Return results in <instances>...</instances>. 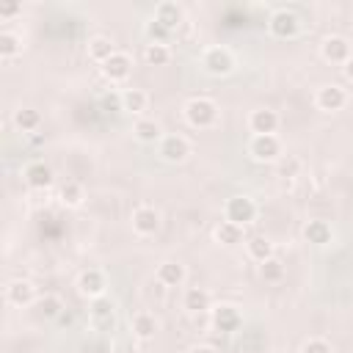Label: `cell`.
Masks as SVG:
<instances>
[{
  "label": "cell",
  "mask_w": 353,
  "mask_h": 353,
  "mask_svg": "<svg viewBox=\"0 0 353 353\" xmlns=\"http://www.w3.org/2000/svg\"><path fill=\"white\" fill-rule=\"evenodd\" d=\"M201 66L207 74L212 77H226L232 69H234V52L223 44H215V47H207L201 52Z\"/></svg>",
  "instance_id": "2"
},
{
  "label": "cell",
  "mask_w": 353,
  "mask_h": 353,
  "mask_svg": "<svg viewBox=\"0 0 353 353\" xmlns=\"http://www.w3.org/2000/svg\"><path fill=\"white\" fill-rule=\"evenodd\" d=\"M119 99H121V110L127 113H143L149 105V94L143 88H124Z\"/></svg>",
  "instance_id": "21"
},
{
  "label": "cell",
  "mask_w": 353,
  "mask_h": 353,
  "mask_svg": "<svg viewBox=\"0 0 353 353\" xmlns=\"http://www.w3.org/2000/svg\"><path fill=\"white\" fill-rule=\"evenodd\" d=\"M25 182H28L33 190H47V188L52 185V168L44 165L41 160H36V163H30V165L25 168Z\"/></svg>",
  "instance_id": "18"
},
{
  "label": "cell",
  "mask_w": 353,
  "mask_h": 353,
  "mask_svg": "<svg viewBox=\"0 0 353 353\" xmlns=\"http://www.w3.org/2000/svg\"><path fill=\"white\" fill-rule=\"evenodd\" d=\"M143 61L149 66H165L171 61V50L168 44H146L143 47Z\"/></svg>",
  "instance_id": "29"
},
{
  "label": "cell",
  "mask_w": 353,
  "mask_h": 353,
  "mask_svg": "<svg viewBox=\"0 0 353 353\" xmlns=\"http://www.w3.org/2000/svg\"><path fill=\"white\" fill-rule=\"evenodd\" d=\"M39 314H44V317H61L63 314V301L58 295H44L39 301Z\"/></svg>",
  "instance_id": "33"
},
{
  "label": "cell",
  "mask_w": 353,
  "mask_h": 353,
  "mask_svg": "<svg viewBox=\"0 0 353 353\" xmlns=\"http://www.w3.org/2000/svg\"><path fill=\"white\" fill-rule=\"evenodd\" d=\"M77 290H80V295H85V298H91V301L105 298V290H108V276H105V270H99V268L83 270V273L77 276Z\"/></svg>",
  "instance_id": "6"
},
{
  "label": "cell",
  "mask_w": 353,
  "mask_h": 353,
  "mask_svg": "<svg viewBox=\"0 0 353 353\" xmlns=\"http://www.w3.org/2000/svg\"><path fill=\"white\" fill-rule=\"evenodd\" d=\"M314 105L325 113H336L347 105V91L336 83H328V85H320L317 94H314Z\"/></svg>",
  "instance_id": "7"
},
{
  "label": "cell",
  "mask_w": 353,
  "mask_h": 353,
  "mask_svg": "<svg viewBox=\"0 0 353 353\" xmlns=\"http://www.w3.org/2000/svg\"><path fill=\"white\" fill-rule=\"evenodd\" d=\"M256 215H259V207H256V201L251 199V196H232L226 204H223V221H232V223H237V226H248L251 221H256Z\"/></svg>",
  "instance_id": "3"
},
{
  "label": "cell",
  "mask_w": 353,
  "mask_h": 353,
  "mask_svg": "<svg viewBox=\"0 0 353 353\" xmlns=\"http://www.w3.org/2000/svg\"><path fill=\"white\" fill-rule=\"evenodd\" d=\"M215 240L221 245H237V243H243V226H237L232 221H221L215 226Z\"/></svg>",
  "instance_id": "26"
},
{
  "label": "cell",
  "mask_w": 353,
  "mask_h": 353,
  "mask_svg": "<svg viewBox=\"0 0 353 353\" xmlns=\"http://www.w3.org/2000/svg\"><path fill=\"white\" fill-rule=\"evenodd\" d=\"M33 298H36V290H33V284H30L28 279H14V281H8V287H6V301H8L11 306H28V303H33Z\"/></svg>",
  "instance_id": "16"
},
{
  "label": "cell",
  "mask_w": 353,
  "mask_h": 353,
  "mask_svg": "<svg viewBox=\"0 0 353 353\" xmlns=\"http://www.w3.org/2000/svg\"><path fill=\"white\" fill-rule=\"evenodd\" d=\"M301 353H334V350H331V345H328L325 339H320V336H312V339H306V342H303Z\"/></svg>",
  "instance_id": "35"
},
{
  "label": "cell",
  "mask_w": 353,
  "mask_h": 353,
  "mask_svg": "<svg viewBox=\"0 0 353 353\" xmlns=\"http://www.w3.org/2000/svg\"><path fill=\"white\" fill-rule=\"evenodd\" d=\"M132 72V58L121 50H116L105 63H102V74L110 80V83H124Z\"/></svg>",
  "instance_id": "10"
},
{
  "label": "cell",
  "mask_w": 353,
  "mask_h": 353,
  "mask_svg": "<svg viewBox=\"0 0 353 353\" xmlns=\"http://www.w3.org/2000/svg\"><path fill=\"white\" fill-rule=\"evenodd\" d=\"M132 135L141 141V143H160L163 141V127L154 121V119H138L132 124Z\"/></svg>",
  "instance_id": "20"
},
{
  "label": "cell",
  "mask_w": 353,
  "mask_h": 353,
  "mask_svg": "<svg viewBox=\"0 0 353 353\" xmlns=\"http://www.w3.org/2000/svg\"><path fill=\"white\" fill-rule=\"evenodd\" d=\"M279 124H281V119H279V113L270 110V108L251 110V116H248V130H251L254 135H276Z\"/></svg>",
  "instance_id": "11"
},
{
  "label": "cell",
  "mask_w": 353,
  "mask_h": 353,
  "mask_svg": "<svg viewBox=\"0 0 353 353\" xmlns=\"http://www.w3.org/2000/svg\"><path fill=\"white\" fill-rule=\"evenodd\" d=\"M303 237L312 245H325V243H331L334 232H331V223H325V221H309L303 226Z\"/></svg>",
  "instance_id": "22"
},
{
  "label": "cell",
  "mask_w": 353,
  "mask_h": 353,
  "mask_svg": "<svg viewBox=\"0 0 353 353\" xmlns=\"http://www.w3.org/2000/svg\"><path fill=\"white\" fill-rule=\"evenodd\" d=\"M19 52H22V39L17 33H11V30H3L0 33V58L3 61H11Z\"/></svg>",
  "instance_id": "28"
},
{
  "label": "cell",
  "mask_w": 353,
  "mask_h": 353,
  "mask_svg": "<svg viewBox=\"0 0 353 353\" xmlns=\"http://www.w3.org/2000/svg\"><path fill=\"white\" fill-rule=\"evenodd\" d=\"M91 323L97 328H110L113 325V303L108 298L91 301Z\"/></svg>",
  "instance_id": "24"
},
{
  "label": "cell",
  "mask_w": 353,
  "mask_h": 353,
  "mask_svg": "<svg viewBox=\"0 0 353 353\" xmlns=\"http://www.w3.org/2000/svg\"><path fill=\"white\" fill-rule=\"evenodd\" d=\"M190 353H215V347H210V345H196V347H190Z\"/></svg>",
  "instance_id": "38"
},
{
  "label": "cell",
  "mask_w": 353,
  "mask_h": 353,
  "mask_svg": "<svg viewBox=\"0 0 353 353\" xmlns=\"http://www.w3.org/2000/svg\"><path fill=\"white\" fill-rule=\"evenodd\" d=\"M279 174H281V176H298V174H301V160H298L295 154H284V157L279 160Z\"/></svg>",
  "instance_id": "34"
},
{
  "label": "cell",
  "mask_w": 353,
  "mask_h": 353,
  "mask_svg": "<svg viewBox=\"0 0 353 353\" xmlns=\"http://www.w3.org/2000/svg\"><path fill=\"white\" fill-rule=\"evenodd\" d=\"M212 325H215L218 331H223V334H232V331H237V328L243 325V317H240V312H237L234 306L221 303V306L212 309Z\"/></svg>",
  "instance_id": "15"
},
{
  "label": "cell",
  "mask_w": 353,
  "mask_h": 353,
  "mask_svg": "<svg viewBox=\"0 0 353 353\" xmlns=\"http://www.w3.org/2000/svg\"><path fill=\"white\" fill-rule=\"evenodd\" d=\"M83 199H85V190H83L80 182H74V179L63 182V188H61V201H63L66 207H80Z\"/></svg>",
  "instance_id": "30"
},
{
  "label": "cell",
  "mask_w": 353,
  "mask_h": 353,
  "mask_svg": "<svg viewBox=\"0 0 353 353\" xmlns=\"http://www.w3.org/2000/svg\"><path fill=\"white\" fill-rule=\"evenodd\" d=\"M342 74H345V80H347V83H353V55H350V61L342 66Z\"/></svg>",
  "instance_id": "37"
},
{
  "label": "cell",
  "mask_w": 353,
  "mask_h": 353,
  "mask_svg": "<svg viewBox=\"0 0 353 353\" xmlns=\"http://www.w3.org/2000/svg\"><path fill=\"white\" fill-rule=\"evenodd\" d=\"M14 124H17L22 132H36V130L41 127V113L33 110V108H22V110H17Z\"/></svg>",
  "instance_id": "27"
},
{
  "label": "cell",
  "mask_w": 353,
  "mask_h": 353,
  "mask_svg": "<svg viewBox=\"0 0 353 353\" xmlns=\"http://www.w3.org/2000/svg\"><path fill=\"white\" fill-rule=\"evenodd\" d=\"M259 276H262L265 281H281V279H284V262L276 259V256H270L268 262L259 265Z\"/></svg>",
  "instance_id": "32"
},
{
  "label": "cell",
  "mask_w": 353,
  "mask_h": 353,
  "mask_svg": "<svg viewBox=\"0 0 353 353\" xmlns=\"http://www.w3.org/2000/svg\"><path fill=\"white\" fill-rule=\"evenodd\" d=\"M185 121L196 130H210L218 121V105L210 97H193L185 105Z\"/></svg>",
  "instance_id": "1"
},
{
  "label": "cell",
  "mask_w": 353,
  "mask_h": 353,
  "mask_svg": "<svg viewBox=\"0 0 353 353\" xmlns=\"http://www.w3.org/2000/svg\"><path fill=\"white\" fill-rule=\"evenodd\" d=\"M143 33H146L149 44H168V39H171V30L165 25H160L157 19H149L146 28H143Z\"/></svg>",
  "instance_id": "31"
},
{
  "label": "cell",
  "mask_w": 353,
  "mask_h": 353,
  "mask_svg": "<svg viewBox=\"0 0 353 353\" xmlns=\"http://www.w3.org/2000/svg\"><path fill=\"white\" fill-rule=\"evenodd\" d=\"M113 52H116V44H113L108 36H94V39L88 41V58L97 61L99 66H102Z\"/></svg>",
  "instance_id": "25"
},
{
  "label": "cell",
  "mask_w": 353,
  "mask_h": 353,
  "mask_svg": "<svg viewBox=\"0 0 353 353\" xmlns=\"http://www.w3.org/2000/svg\"><path fill=\"white\" fill-rule=\"evenodd\" d=\"M22 11V6H17V3H11V6H0V17L3 19H8V17H17Z\"/></svg>",
  "instance_id": "36"
},
{
  "label": "cell",
  "mask_w": 353,
  "mask_h": 353,
  "mask_svg": "<svg viewBox=\"0 0 353 353\" xmlns=\"http://www.w3.org/2000/svg\"><path fill=\"white\" fill-rule=\"evenodd\" d=\"M182 306L190 314H204V312H212V298L204 287H188L182 295Z\"/></svg>",
  "instance_id": "17"
},
{
  "label": "cell",
  "mask_w": 353,
  "mask_h": 353,
  "mask_svg": "<svg viewBox=\"0 0 353 353\" xmlns=\"http://www.w3.org/2000/svg\"><path fill=\"white\" fill-rule=\"evenodd\" d=\"M245 251H248V256L254 259V262H268L270 256H276L273 254V243L265 237V234H256V237H251L248 243H245Z\"/></svg>",
  "instance_id": "23"
},
{
  "label": "cell",
  "mask_w": 353,
  "mask_h": 353,
  "mask_svg": "<svg viewBox=\"0 0 353 353\" xmlns=\"http://www.w3.org/2000/svg\"><path fill=\"white\" fill-rule=\"evenodd\" d=\"M320 55H323L328 63L345 66V63L350 61V55H353V47H350V41H347L345 36H325L323 44H320Z\"/></svg>",
  "instance_id": "8"
},
{
  "label": "cell",
  "mask_w": 353,
  "mask_h": 353,
  "mask_svg": "<svg viewBox=\"0 0 353 353\" xmlns=\"http://www.w3.org/2000/svg\"><path fill=\"white\" fill-rule=\"evenodd\" d=\"M248 154L259 163H279L284 157V149H281L279 135H251Z\"/></svg>",
  "instance_id": "4"
},
{
  "label": "cell",
  "mask_w": 353,
  "mask_h": 353,
  "mask_svg": "<svg viewBox=\"0 0 353 353\" xmlns=\"http://www.w3.org/2000/svg\"><path fill=\"white\" fill-rule=\"evenodd\" d=\"M190 154V141L185 135H163L160 141V157L165 163H182Z\"/></svg>",
  "instance_id": "12"
},
{
  "label": "cell",
  "mask_w": 353,
  "mask_h": 353,
  "mask_svg": "<svg viewBox=\"0 0 353 353\" xmlns=\"http://www.w3.org/2000/svg\"><path fill=\"white\" fill-rule=\"evenodd\" d=\"M152 19H157L160 25H165L171 33L185 22V8L179 6V3H174V0H163V3H157L154 6V17Z\"/></svg>",
  "instance_id": "13"
},
{
  "label": "cell",
  "mask_w": 353,
  "mask_h": 353,
  "mask_svg": "<svg viewBox=\"0 0 353 353\" xmlns=\"http://www.w3.org/2000/svg\"><path fill=\"white\" fill-rule=\"evenodd\" d=\"M130 328H132L135 339H152L157 334V320L152 312H135L130 320Z\"/></svg>",
  "instance_id": "19"
},
{
  "label": "cell",
  "mask_w": 353,
  "mask_h": 353,
  "mask_svg": "<svg viewBox=\"0 0 353 353\" xmlns=\"http://www.w3.org/2000/svg\"><path fill=\"white\" fill-rule=\"evenodd\" d=\"M301 22H298V14L292 8H276L268 19V30L276 36V39H292L298 33Z\"/></svg>",
  "instance_id": "5"
},
{
  "label": "cell",
  "mask_w": 353,
  "mask_h": 353,
  "mask_svg": "<svg viewBox=\"0 0 353 353\" xmlns=\"http://www.w3.org/2000/svg\"><path fill=\"white\" fill-rule=\"evenodd\" d=\"M188 279V270L182 262H174V259H165L157 265V284L163 287H182Z\"/></svg>",
  "instance_id": "14"
},
{
  "label": "cell",
  "mask_w": 353,
  "mask_h": 353,
  "mask_svg": "<svg viewBox=\"0 0 353 353\" xmlns=\"http://www.w3.org/2000/svg\"><path fill=\"white\" fill-rule=\"evenodd\" d=\"M160 229V212L149 204H141L132 210V232L141 234V237H149Z\"/></svg>",
  "instance_id": "9"
}]
</instances>
